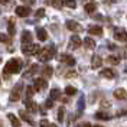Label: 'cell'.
I'll use <instances>...</instances> for the list:
<instances>
[{
  "mask_svg": "<svg viewBox=\"0 0 127 127\" xmlns=\"http://www.w3.org/2000/svg\"><path fill=\"white\" fill-rule=\"evenodd\" d=\"M22 71V61L17 59V58H13L10 59L6 65H4V74L9 75V74H19Z\"/></svg>",
  "mask_w": 127,
  "mask_h": 127,
  "instance_id": "6da1fadb",
  "label": "cell"
},
{
  "mask_svg": "<svg viewBox=\"0 0 127 127\" xmlns=\"http://www.w3.org/2000/svg\"><path fill=\"white\" fill-rule=\"evenodd\" d=\"M55 55V48L54 46H49V48H45V49H40L38 52V58H39L40 62H48L51 61Z\"/></svg>",
  "mask_w": 127,
  "mask_h": 127,
  "instance_id": "7a4b0ae2",
  "label": "cell"
},
{
  "mask_svg": "<svg viewBox=\"0 0 127 127\" xmlns=\"http://www.w3.org/2000/svg\"><path fill=\"white\" fill-rule=\"evenodd\" d=\"M40 49L38 45H33V43H23L22 45V52H23L25 55H35V54H38Z\"/></svg>",
  "mask_w": 127,
  "mask_h": 127,
  "instance_id": "3957f363",
  "label": "cell"
},
{
  "mask_svg": "<svg viewBox=\"0 0 127 127\" xmlns=\"http://www.w3.org/2000/svg\"><path fill=\"white\" fill-rule=\"evenodd\" d=\"M114 38L119 42H126L127 40V32L124 28H116L114 29Z\"/></svg>",
  "mask_w": 127,
  "mask_h": 127,
  "instance_id": "277c9868",
  "label": "cell"
},
{
  "mask_svg": "<svg viewBox=\"0 0 127 127\" xmlns=\"http://www.w3.org/2000/svg\"><path fill=\"white\" fill-rule=\"evenodd\" d=\"M22 82H19L15 88H13V91H12V94H10V101H17V100H20V94H22Z\"/></svg>",
  "mask_w": 127,
  "mask_h": 127,
  "instance_id": "5b68a950",
  "label": "cell"
},
{
  "mask_svg": "<svg viewBox=\"0 0 127 127\" xmlns=\"http://www.w3.org/2000/svg\"><path fill=\"white\" fill-rule=\"evenodd\" d=\"M65 26H66V29H68V31L75 32V33H78V32L82 31V26H81L78 22H74V20H66Z\"/></svg>",
  "mask_w": 127,
  "mask_h": 127,
  "instance_id": "8992f818",
  "label": "cell"
},
{
  "mask_svg": "<svg viewBox=\"0 0 127 127\" xmlns=\"http://www.w3.org/2000/svg\"><path fill=\"white\" fill-rule=\"evenodd\" d=\"M46 87H48L46 79H43V78H36L35 79V84H33V90H35V91H43Z\"/></svg>",
  "mask_w": 127,
  "mask_h": 127,
  "instance_id": "52a82bcc",
  "label": "cell"
},
{
  "mask_svg": "<svg viewBox=\"0 0 127 127\" xmlns=\"http://www.w3.org/2000/svg\"><path fill=\"white\" fill-rule=\"evenodd\" d=\"M58 59H59V62H64L65 65H68V66H74L75 65V59L72 56L66 55V54H61V55L58 56Z\"/></svg>",
  "mask_w": 127,
  "mask_h": 127,
  "instance_id": "ba28073f",
  "label": "cell"
},
{
  "mask_svg": "<svg viewBox=\"0 0 127 127\" xmlns=\"http://www.w3.org/2000/svg\"><path fill=\"white\" fill-rule=\"evenodd\" d=\"M16 15L19 16V17H28V16L31 15V9L28 7V6H17L16 7Z\"/></svg>",
  "mask_w": 127,
  "mask_h": 127,
  "instance_id": "9c48e42d",
  "label": "cell"
},
{
  "mask_svg": "<svg viewBox=\"0 0 127 127\" xmlns=\"http://www.w3.org/2000/svg\"><path fill=\"white\" fill-rule=\"evenodd\" d=\"M81 38H79L78 35H72L71 39H69V48L71 49H78L79 46H81Z\"/></svg>",
  "mask_w": 127,
  "mask_h": 127,
  "instance_id": "30bf717a",
  "label": "cell"
},
{
  "mask_svg": "<svg viewBox=\"0 0 127 127\" xmlns=\"http://www.w3.org/2000/svg\"><path fill=\"white\" fill-rule=\"evenodd\" d=\"M25 105H26V108L31 111V113H36V110H38V105L33 103L32 98H28V97L25 98Z\"/></svg>",
  "mask_w": 127,
  "mask_h": 127,
  "instance_id": "8fae6325",
  "label": "cell"
},
{
  "mask_svg": "<svg viewBox=\"0 0 127 127\" xmlns=\"http://www.w3.org/2000/svg\"><path fill=\"white\" fill-rule=\"evenodd\" d=\"M38 65H32L31 68L28 69V71H25V74H23V79H29V78H33V75L36 74V71H38Z\"/></svg>",
  "mask_w": 127,
  "mask_h": 127,
  "instance_id": "7c38bea8",
  "label": "cell"
},
{
  "mask_svg": "<svg viewBox=\"0 0 127 127\" xmlns=\"http://www.w3.org/2000/svg\"><path fill=\"white\" fill-rule=\"evenodd\" d=\"M100 75L103 77V78H107V79H113L116 77V72L110 69V68H105V69H101L100 71Z\"/></svg>",
  "mask_w": 127,
  "mask_h": 127,
  "instance_id": "4fadbf2b",
  "label": "cell"
},
{
  "mask_svg": "<svg viewBox=\"0 0 127 127\" xmlns=\"http://www.w3.org/2000/svg\"><path fill=\"white\" fill-rule=\"evenodd\" d=\"M52 74H54V68H52L51 65L43 66V69H42V78L43 79H49L52 77Z\"/></svg>",
  "mask_w": 127,
  "mask_h": 127,
  "instance_id": "5bb4252c",
  "label": "cell"
},
{
  "mask_svg": "<svg viewBox=\"0 0 127 127\" xmlns=\"http://www.w3.org/2000/svg\"><path fill=\"white\" fill-rule=\"evenodd\" d=\"M114 97H116L117 100H127V91L124 88H117V90L114 91Z\"/></svg>",
  "mask_w": 127,
  "mask_h": 127,
  "instance_id": "9a60e30c",
  "label": "cell"
},
{
  "mask_svg": "<svg viewBox=\"0 0 127 127\" xmlns=\"http://www.w3.org/2000/svg\"><path fill=\"white\" fill-rule=\"evenodd\" d=\"M103 65V59L100 55H94L91 58V68H100Z\"/></svg>",
  "mask_w": 127,
  "mask_h": 127,
  "instance_id": "2e32d148",
  "label": "cell"
},
{
  "mask_svg": "<svg viewBox=\"0 0 127 127\" xmlns=\"http://www.w3.org/2000/svg\"><path fill=\"white\" fill-rule=\"evenodd\" d=\"M88 33L90 35H95V36H101L103 35V28L101 26H90L88 28Z\"/></svg>",
  "mask_w": 127,
  "mask_h": 127,
  "instance_id": "e0dca14e",
  "label": "cell"
},
{
  "mask_svg": "<svg viewBox=\"0 0 127 127\" xmlns=\"http://www.w3.org/2000/svg\"><path fill=\"white\" fill-rule=\"evenodd\" d=\"M36 36H38V39H39L40 42H43V40H46L48 33L43 28H38V29H36Z\"/></svg>",
  "mask_w": 127,
  "mask_h": 127,
  "instance_id": "ac0fdd59",
  "label": "cell"
},
{
  "mask_svg": "<svg viewBox=\"0 0 127 127\" xmlns=\"http://www.w3.org/2000/svg\"><path fill=\"white\" fill-rule=\"evenodd\" d=\"M32 33L29 31H25L22 33V43H32Z\"/></svg>",
  "mask_w": 127,
  "mask_h": 127,
  "instance_id": "d6986e66",
  "label": "cell"
},
{
  "mask_svg": "<svg viewBox=\"0 0 127 127\" xmlns=\"http://www.w3.org/2000/svg\"><path fill=\"white\" fill-rule=\"evenodd\" d=\"M84 9L87 10V13H94L95 10H97V3H94V1H90V3H87V4L84 6Z\"/></svg>",
  "mask_w": 127,
  "mask_h": 127,
  "instance_id": "ffe728a7",
  "label": "cell"
},
{
  "mask_svg": "<svg viewBox=\"0 0 127 127\" xmlns=\"http://www.w3.org/2000/svg\"><path fill=\"white\" fill-rule=\"evenodd\" d=\"M7 119H9V121L12 123V126H13V127H20V121L16 119L12 113H9V114H7Z\"/></svg>",
  "mask_w": 127,
  "mask_h": 127,
  "instance_id": "44dd1931",
  "label": "cell"
},
{
  "mask_svg": "<svg viewBox=\"0 0 127 127\" xmlns=\"http://www.w3.org/2000/svg\"><path fill=\"white\" fill-rule=\"evenodd\" d=\"M7 33H9V36H13V35H15V20H13V19H9Z\"/></svg>",
  "mask_w": 127,
  "mask_h": 127,
  "instance_id": "7402d4cb",
  "label": "cell"
},
{
  "mask_svg": "<svg viewBox=\"0 0 127 127\" xmlns=\"http://www.w3.org/2000/svg\"><path fill=\"white\" fill-rule=\"evenodd\" d=\"M19 114H20V117H22V120H25L26 123H29L31 126H33V124H35V123H33V120H32L31 117H29V116H28V114H26V113H25L23 110H22V111H19Z\"/></svg>",
  "mask_w": 127,
  "mask_h": 127,
  "instance_id": "603a6c76",
  "label": "cell"
},
{
  "mask_svg": "<svg viewBox=\"0 0 127 127\" xmlns=\"http://www.w3.org/2000/svg\"><path fill=\"white\" fill-rule=\"evenodd\" d=\"M95 119H98V120H110L111 116L110 114H105V113H103V111H98V113H95Z\"/></svg>",
  "mask_w": 127,
  "mask_h": 127,
  "instance_id": "cb8c5ba5",
  "label": "cell"
},
{
  "mask_svg": "<svg viewBox=\"0 0 127 127\" xmlns=\"http://www.w3.org/2000/svg\"><path fill=\"white\" fill-rule=\"evenodd\" d=\"M59 95H61V94H59V90L52 88V90H51V93H49V98L54 101V100H58V98H59Z\"/></svg>",
  "mask_w": 127,
  "mask_h": 127,
  "instance_id": "d4e9b609",
  "label": "cell"
},
{
  "mask_svg": "<svg viewBox=\"0 0 127 127\" xmlns=\"http://www.w3.org/2000/svg\"><path fill=\"white\" fill-rule=\"evenodd\" d=\"M84 45H85L88 49H94L95 48V42L91 39V38H85V39H84Z\"/></svg>",
  "mask_w": 127,
  "mask_h": 127,
  "instance_id": "484cf974",
  "label": "cell"
},
{
  "mask_svg": "<svg viewBox=\"0 0 127 127\" xmlns=\"http://www.w3.org/2000/svg\"><path fill=\"white\" fill-rule=\"evenodd\" d=\"M62 4L64 6H66V7H69V9H75L77 7L75 0H62Z\"/></svg>",
  "mask_w": 127,
  "mask_h": 127,
  "instance_id": "4316f807",
  "label": "cell"
},
{
  "mask_svg": "<svg viewBox=\"0 0 127 127\" xmlns=\"http://www.w3.org/2000/svg\"><path fill=\"white\" fill-rule=\"evenodd\" d=\"M65 94H66V95H74V94H77V88H75V87H71V85H68V87L65 88Z\"/></svg>",
  "mask_w": 127,
  "mask_h": 127,
  "instance_id": "83f0119b",
  "label": "cell"
},
{
  "mask_svg": "<svg viewBox=\"0 0 127 127\" xmlns=\"http://www.w3.org/2000/svg\"><path fill=\"white\" fill-rule=\"evenodd\" d=\"M85 100H84V97H81L79 98V101H78V113H81V111L84 110V107H85Z\"/></svg>",
  "mask_w": 127,
  "mask_h": 127,
  "instance_id": "f1b7e54d",
  "label": "cell"
},
{
  "mask_svg": "<svg viewBox=\"0 0 127 127\" xmlns=\"http://www.w3.org/2000/svg\"><path fill=\"white\" fill-rule=\"evenodd\" d=\"M64 116H65V108L61 107V108L58 110V120H59V121H64Z\"/></svg>",
  "mask_w": 127,
  "mask_h": 127,
  "instance_id": "f546056e",
  "label": "cell"
},
{
  "mask_svg": "<svg viewBox=\"0 0 127 127\" xmlns=\"http://www.w3.org/2000/svg\"><path fill=\"white\" fill-rule=\"evenodd\" d=\"M33 93H35V90H33V87H26V97L28 98H32V95H33Z\"/></svg>",
  "mask_w": 127,
  "mask_h": 127,
  "instance_id": "4dcf8cb0",
  "label": "cell"
},
{
  "mask_svg": "<svg viewBox=\"0 0 127 127\" xmlns=\"http://www.w3.org/2000/svg\"><path fill=\"white\" fill-rule=\"evenodd\" d=\"M108 61H110L111 64H119L120 62V58H119V56H116V55H110V56H108Z\"/></svg>",
  "mask_w": 127,
  "mask_h": 127,
  "instance_id": "1f68e13d",
  "label": "cell"
},
{
  "mask_svg": "<svg viewBox=\"0 0 127 127\" xmlns=\"http://www.w3.org/2000/svg\"><path fill=\"white\" fill-rule=\"evenodd\" d=\"M0 42H10V36H7V35H4V33H0Z\"/></svg>",
  "mask_w": 127,
  "mask_h": 127,
  "instance_id": "d6a6232c",
  "label": "cell"
},
{
  "mask_svg": "<svg viewBox=\"0 0 127 127\" xmlns=\"http://www.w3.org/2000/svg\"><path fill=\"white\" fill-rule=\"evenodd\" d=\"M35 16H36V17H43V16H45V9H38V10L35 12Z\"/></svg>",
  "mask_w": 127,
  "mask_h": 127,
  "instance_id": "836d02e7",
  "label": "cell"
},
{
  "mask_svg": "<svg viewBox=\"0 0 127 127\" xmlns=\"http://www.w3.org/2000/svg\"><path fill=\"white\" fill-rule=\"evenodd\" d=\"M45 107H48V108H52V107H54V103H52L51 98H48L46 101H45Z\"/></svg>",
  "mask_w": 127,
  "mask_h": 127,
  "instance_id": "e575fe53",
  "label": "cell"
},
{
  "mask_svg": "<svg viewBox=\"0 0 127 127\" xmlns=\"http://www.w3.org/2000/svg\"><path fill=\"white\" fill-rule=\"evenodd\" d=\"M39 126H40V127H49V123H48L46 120H40Z\"/></svg>",
  "mask_w": 127,
  "mask_h": 127,
  "instance_id": "d590c367",
  "label": "cell"
},
{
  "mask_svg": "<svg viewBox=\"0 0 127 127\" xmlns=\"http://www.w3.org/2000/svg\"><path fill=\"white\" fill-rule=\"evenodd\" d=\"M77 127H94V126H91V124H88V123H82V124H78Z\"/></svg>",
  "mask_w": 127,
  "mask_h": 127,
  "instance_id": "8d00e7d4",
  "label": "cell"
},
{
  "mask_svg": "<svg viewBox=\"0 0 127 127\" xmlns=\"http://www.w3.org/2000/svg\"><path fill=\"white\" fill-rule=\"evenodd\" d=\"M23 3H28V4H33L35 0H23Z\"/></svg>",
  "mask_w": 127,
  "mask_h": 127,
  "instance_id": "74e56055",
  "label": "cell"
},
{
  "mask_svg": "<svg viewBox=\"0 0 127 127\" xmlns=\"http://www.w3.org/2000/svg\"><path fill=\"white\" fill-rule=\"evenodd\" d=\"M66 77H75V72H68Z\"/></svg>",
  "mask_w": 127,
  "mask_h": 127,
  "instance_id": "f35d334b",
  "label": "cell"
},
{
  "mask_svg": "<svg viewBox=\"0 0 127 127\" xmlns=\"http://www.w3.org/2000/svg\"><path fill=\"white\" fill-rule=\"evenodd\" d=\"M49 127H56V124H54V123H49Z\"/></svg>",
  "mask_w": 127,
  "mask_h": 127,
  "instance_id": "ab89813d",
  "label": "cell"
},
{
  "mask_svg": "<svg viewBox=\"0 0 127 127\" xmlns=\"http://www.w3.org/2000/svg\"><path fill=\"white\" fill-rule=\"evenodd\" d=\"M94 127H103V126H94Z\"/></svg>",
  "mask_w": 127,
  "mask_h": 127,
  "instance_id": "60d3db41",
  "label": "cell"
},
{
  "mask_svg": "<svg viewBox=\"0 0 127 127\" xmlns=\"http://www.w3.org/2000/svg\"><path fill=\"white\" fill-rule=\"evenodd\" d=\"M126 74H127V68H126Z\"/></svg>",
  "mask_w": 127,
  "mask_h": 127,
  "instance_id": "b9f144b4",
  "label": "cell"
}]
</instances>
